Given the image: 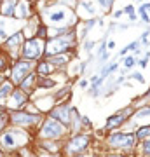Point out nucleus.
<instances>
[{"label": "nucleus", "instance_id": "obj_1", "mask_svg": "<svg viewBox=\"0 0 150 157\" xmlns=\"http://www.w3.org/2000/svg\"><path fill=\"white\" fill-rule=\"evenodd\" d=\"M33 133L17 128V126H12V124L0 133V148L4 150V154H16L23 147L33 145Z\"/></svg>", "mask_w": 150, "mask_h": 157}, {"label": "nucleus", "instance_id": "obj_2", "mask_svg": "<svg viewBox=\"0 0 150 157\" xmlns=\"http://www.w3.org/2000/svg\"><path fill=\"white\" fill-rule=\"evenodd\" d=\"M35 140H60L63 141L65 138L70 136L67 126H63L60 121L52 119L51 115H44L39 129L35 131Z\"/></svg>", "mask_w": 150, "mask_h": 157}, {"label": "nucleus", "instance_id": "obj_3", "mask_svg": "<svg viewBox=\"0 0 150 157\" xmlns=\"http://www.w3.org/2000/svg\"><path fill=\"white\" fill-rule=\"evenodd\" d=\"M93 141L91 133H82L79 131L75 135H70L67 138V141H63V148L61 152L65 154V157H77L82 155L89 150V145Z\"/></svg>", "mask_w": 150, "mask_h": 157}, {"label": "nucleus", "instance_id": "obj_4", "mask_svg": "<svg viewBox=\"0 0 150 157\" xmlns=\"http://www.w3.org/2000/svg\"><path fill=\"white\" fill-rule=\"evenodd\" d=\"M73 37H75V33H73V28H72L68 30L67 33L60 35V37H51V40H45L44 58L70 52L73 49Z\"/></svg>", "mask_w": 150, "mask_h": 157}, {"label": "nucleus", "instance_id": "obj_5", "mask_svg": "<svg viewBox=\"0 0 150 157\" xmlns=\"http://www.w3.org/2000/svg\"><path fill=\"white\" fill-rule=\"evenodd\" d=\"M44 115H37V113H30L26 110H12L9 112V121H11L12 126H17V128H23L33 133L39 129L40 122H42Z\"/></svg>", "mask_w": 150, "mask_h": 157}, {"label": "nucleus", "instance_id": "obj_6", "mask_svg": "<svg viewBox=\"0 0 150 157\" xmlns=\"http://www.w3.org/2000/svg\"><path fill=\"white\" fill-rule=\"evenodd\" d=\"M44 49H45V40L39 37H30L25 39L21 49H19V58L30 59V61H39L44 58Z\"/></svg>", "mask_w": 150, "mask_h": 157}, {"label": "nucleus", "instance_id": "obj_7", "mask_svg": "<svg viewBox=\"0 0 150 157\" xmlns=\"http://www.w3.org/2000/svg\"><path fill=\"white\" fill-rule=\"evenodd\" d=\"M35 67H37V61H30V59L17 58V59L12 61V67L9 70V80L14 86H19L23 78L28 77L32 72H35Z\"/></svg>", "mask_w": 150, "mask_h": 157}, {"label": "nucleus", "instance_id": "obj_8", "mask_svg": "<svg viewBox=\"0 0 150 157\" xmlns=\"http://www.w3.org/2000/svg\"><path fill=\"white\" fill-rule=\"evenodd\" d=\"M136 141H138L136 135L115 131V133L108 135V138L105 140V143L110 147V148H115V150H131V148H134Z\"/></svg>", "mask_w": 150, "mask_h": 157}, {"label": "nucleus", "instance_id": "obj_9", "mask_svg": "<svg viewBox=\"0 0 150 157\" xmlns=\"http://www.w3.org/2000/svg\"><path fill=\"white\" fill-rule=\"evenodd\" d=\"M30 101H32V96L28 94V93H25L23 89H19V87L16 86L14 91L11 93V96H9V100L6 101V110L7 112H12V110H23Z\"/></svg>", "mask_w": 150, "mask_h": 157}, {"label": "nucleus", "instance_id": "obj_10", "mask_svg": "<svg viewBox=\"0 0 150 157\" xmlns=\"http://www.w3.org/2000/svg\"><path fill=\"white\" fill-rule=\"evenodd\" d=\"M25 39H26V37H25V33H23V30H19V32H16V33L9 35V37L2 42V49L7 51V52L12 56V59H17V58H19V49H21Z\"/></svg>", "mask_w": 150, "mask_h": 157}, {"label": "nucleus", "instance_id": "obj_11", "mask_svg": "<svg viewBox=\"0 0 150 157\" xmlns=\"http://www.w3.org/2000/svg\"><path fill=\"white\" fill-rule=\"evenodd\" d=\"M70 112H72V105L70 103H58V105H54L51 108L47 115H51L56 121H60L63 126L68 128L70 126Z\"/></svg>", "mask_w": 150, "mask_h": 157}, {"label": "nucleus", "instance_id": "obj_12", "mask_svg": "<svg viewBox=\"0 0 150 157\" xmlns=\"http://www.w3.org/2000/svg\"><path fill=\"white\" fill-rule=\"evenodd\" d=\"M32 101H33L35 107L39 108V110L44 113V115H47V113H49V110L56 105V100H54V96H52V94L32 96Z\"/></svg>", "mask_w": 150, "mask_h": 157}, {"label": "nucleus", "instance_id": "obj_13", "mask_svg": "<svg viewBox=\"0 0 150 157\" xmlns=\"http://www.w3.org/2000/svg\"><path fill=\"white\" fill-rule=\"evenodd\" d=\"M32 16H33V12H32L30 4H28L26 0H17L16 11H14V17L19 19V21H26V19H30Z\"/></svg>", "mask_w": 150, "mask_h": 157}, {"label": "nucleus", "instance_id": "obj_14", "mask_svg": "<svg viewBox=\"0 0 150 157\" xmlns=\"http://www.w3.org/2000/svg\"><path fill=\"white\" fill-rule=\"evenodd\" d=\"M126 121H128V117H126V115H122L121 112H117V113H113V115H110V117L106 119V122H105V126H103V129H105V133H106V131H113V129L121 128Z\"/></svg>", "mask_w": 150, "mask_h": 157}, {"label": "nucleus", "instance_id": "obj_15", "mask_svg": "<svg viewBox=\"0 0 150 157\" xmlns=\"http://www.w3.org/2000/svg\"><path fill=\"white\" fill-rule=\"evenodd\" d=\"M37 77H39V75H37L35 72H32L30 75H28V77L23 78V80H21V84L17 86V87H19V89H23L25 93H28L30 96H33L35 87H37Z\"/></svg>", "mask_w": 150, "mask_h": 157}, {"label": "nucleus", "instance_id": "obj_16", "mask_svg": "<svg viewBox=\"0 0 150 157\" xmlns=\"http://www.w3.org/2000/svg\"><path fill=\"white\" fill-rule=\"evenodd\" d=\"M79 19L80 17H94V14H96V7H94V4H93V0H80L79 2Z\"/></svg>", "mask_w": 150, "mask_h": 157}, {"label": "nucleus", "instance_id": "obj_17", "mask_svg": "<svg viewBox=\"0 0 150 157\" xmlns=\"http://www.w3.org/2000/svg\"><path fill=\"white\" fill-rule=\"evenodd\" d=\"M54 72H58L56 70V67L54 65H51L47 59H39L37 61V67H35V73L39 75V77H49V75H52Z\"/></svg>", "mask_w": 150, "mask_h": 157}, {"label": "nucleus", "instance_id": "obj_18", "mask_svg": "<svg viewBox=\"0 0 150 157\" xmlns=\"http://www.w3.org/2000/svg\"><path fill=\"white\" fill-rule=\"evenodd\" d=\"M14 87H16V86L9 80V77H4L2 84H0V105H2V107H6V101L9 100V96H11V93L14 91Z\"/></svg>", "mask_w": 150, "mask_h": 157}, {"label": "nucleus", "instance_id": "obj_19", "mask_svg": "<svg viewBox=\"0 0 150 157\" xmlns=\"http://www.w3.org/2000/svg\"><path fill=\"white\" fill-rule=\"evenodd\" d=\"M17 0H2L0 2V16L2 17H14Z\"/></svg>", "mask_w": 150, "mask_h": 157}, {"label": "nucleus", "instance_id": "obj_20", "mask_svg": "<svg viewBox=\"0 0 150 157\" xmlns=\"http://www.w3.org/2000/svg\"><path fill=\"white\" fill-rule=\"evenodd\" d=\"M47 61L51 63V65H54L56 70H60V68L63 67H67L68 63H70V59H72V56L68 54V52H63V54H56V56H49V58H45Z\"/></svg>", "mask_w": 150, "mask_h": 157}, {"label": "nucleus", "instance_id": "obj_21", "mask_svg": "<svg viewBox=\"0 0 150 157\" xmlns=\"http://www.w3.org/2000/svg\"><path fill=\"white\" fill-rule=\"evenodd\" d=\"M12 61H14V59H12L11 54L0 47V75L9 73V70H11V67H12Z\"/></svg>", "mask_w": 150, "mask_h": 157}, {"label": "nucleus", "instance_id": "obj_22", "mask_svg": "<svg viewBox=\"0 0 150 157\" xmlns=\"http://www.w3.org/2000/svg\"><path fill=\"white\" fill-rule=\"evenodd\" d=\"M56 86H58V80L51 78V75L49 77H37V87H35V91H51V89H54Z\"/></svg>", "mask_w": 150, "mask_h": 157}, {"label": "nucleus", "instance_id": "obj_23", "mask_svg": "<svg viewBox=\"0 0 150 157\" xmlns=\"http://www.w3.org/2000/svg\"><path fill=\"white\" fill-rule=\"evenodd\" d=\"M16 154H17V157H40L39 152H37V148H35V145L23 147L21 150H17Z\"/></svg>", "mask_w": 150, "mask_h": 157}, {"label": "nucleus", "instance_id": "obj_24", "mask_svg": "<svg viewBox=\"0 0 150 157\" xmlns=\"http://www.w3.org/2000/svg\"><path fill=\"white\" fill-rule=\"evenodd\" d=\"M11 126V121H9V112L7 110H0V133L6 128Z\"/></svg>", "mask_w": 150, "mask_h": 157}, {"label": "nucleus", "instance_id": "obj_25", "mask_svg": "<svg viewBox=\"0 0 150 157\" xmlns=\"http://www.w3.org/2000/svg\"><path fill=\"white\" fill-rule=\"evenodd\" d=\"M94 25H96V19H94V17L87 19V21H86V25H84V30H82V35H80V39H86L89 32L94 28Z\"/></svg>", "mask_w": 150, "mask_h": 157}, {"label": "nucleus", "instance_id": "obj_26", "mask_svg": "<svg viewBox=\"0 0 150 157\" xmlns=\"http://www.w3.org/2000/svg\"><path fill=\"white\" fill-rule=\"evenodd\" d=\"M150 136V128L148 126H143V128H140L138 131H136V138L138 140H147Z\"/></svg>", "mask_w": 150, "mask_h": 157}, {"label": "nucleus", "instance_id": "obj_27", "mask_svg": "<svg viewBox=\"0 0 150 157\" xmlns=\"http://www.w3.org/2000/svg\"><path fill=\"white\" fill-rule=\"evenodd\" d=\"M148 115H150V107H143V108H140L138 112H134L136 119H143V117H148Z\"/></svg>", "mask_w": 150, "mask_h": 157}, {"label": "nucleus", "instance_id": "obj_28", "mask_svg": "<svg viewBox=\"0 0 150 157\" xmlns=\"http://www.w3.org/2000/svg\"><path fill=\"white\" fill-rule=\"evenodd\" d=\"M98 4L101 6V9L105 12H108L112 9V6H113V0H98Z\"/></svg>", "mask_w": 150, "mask_h": 157}, {"label": "nucleus", "instance_id": "obj_29", "mask_svg": "<svg viewBox=\"0 0 150 157\" xmlns=\"http://www.w3.org/2000/svg\"><path fill=\"white\" fill-rule=\"evenodd\" d=\"M134 56H128V58H124V68L126 70H129V68H133L134 67Z\"/></svg>", "mask_w": 150, "mask_h": 157}, {"label": "nucleus", "instance_id": "obj_30", "mask_svg": "<svg viewBox=\"0 0 150 157\" xmlns=\"http://www.w3.org/2000/svg\"><path fill=\"white\" fill-rule=\"evenodd\" d=\"M80 124H82V128H87V129L93 128V124H91L89 117H86V115H82V119H80Z\"/></svg>", "mask_w": 150, "mask_h": 157}, {"label": "nucleus", "instance_id": "obj_31", "mask_svg": "<svg viewBox=\"0 0 150 157\" xmlns=\"http://www.w3.org/2000/svg\"><path fill=\"white\" fill-rule=\"evenodd\" d=\"M129 78H133V80H136V82H141V84H143L145 82V78H143V75H141V73L140 72H134L133 75H131V77Z\"/></svg>", "mask_w": 150, "mask_h": 157}, {"label": "nucleus", "instance_id": "obj_32", "mask_svg": "<svg viewBox=\"0 0 150 157\" xmlns=\"http://www.w3.org/2000/svg\"><path fill=\"white\" fill-rule=\"evenodd\" d=\"M143 154L147 157H150V140H145L143 141Z\"/></svg>", "mask_w": 150, "mask_h": 157}, {"label": "nucleus", "instance_id": "obj_33", "mask_svg": "<svg viewBox=\"0 0 150 157\" xmlns=\"http://www.w3.org/2000/svg\"><path fill=\"white\" fill-rule=\"evenodd\" d=\"M94 45H96V42H94V40H87V42L84 44V49L87 51V52H91V49H93Z\"/></svg>", "mask_w": 150, "mask_h": 157}, {"label": "nucleus", "instance_id": "obj_34", "mask_svg": "<svg viewBox=\"0 0 150 157\" xmlns=\"http://www.w3.org/2000/svg\"><path fill=\"white\" fill-rule=\"evenodd\" d=\"M108 58H110V52H108V51H103V52L100 54V63H105Z\"/></svg>", "mask_w": 150, "mask_h": 157}, {"label": "nucleus", "instance_id": "obj_35", "mask_svg": "<svg viewBox=\"0 0 150 157\" xmlns=\"http://www.w3.org/2000/svg\"><path fill=\"white\" fill-rule=\"evenodd\" d=\"M148 11H150V2H148V4H143V6L138 9L140 14H145V12H148Z\"/></svg>", "mask_w": 150, "mask_h": 157}, {"label": "nucleus", "instance_id": "obj_36", "mask_svg": "<svg viewBox=\"0 0 150 157\" xmlns=\"http://www.w3.org/2000/svg\"><path fill=\"white\" fill-rule=\"evenodd\" d=\"M124 14H129V16H131V14H134V7L133 6H128L126 9H124Z\"/></svg>", "mask_w": 150, "mask_h": 157}, {"label": "nucleus", "instance_id": "obj_37", "mask_svg": "<svg viewBox=\"0 0 150 157\" xmlns=\"http://www.w3.org/2000/svg\"><path fill=\"white\" fill-rule=\"evenodd\" d=\"M87 86H89V82H87V80H80V82H79V87H82V89H86Z\"/></svg>", "mask_w": 150, "mask_h": 157}, {"label": "nucleus", "instance_id": "obj_38", "mask_svg": "<svg viewBox=\"0 0 150 157\" xmlns=\"http://www.w3.org/2000/svg\"><path fill=\"white\" fill-rule=\"evenodd\" d=\"M141 16V19H143L145 23H150V17H148V12H145V14H140Z\"/></svg>", "mask_w": 150, "mask_h": 157}, {"label": "nucleus", "instance_id": "obj_39", "mask_svg": "<svg viewBox=\"0 0 150 157\" xmlns=\"http://www.w3.org/2000/svg\"><path fill=\"white\" fill-rule=\"evenodd\" d=\"M106 47H108V49H113V47H115V42H113V40H110V42L106 44Z\"/></svg>", "mask_w": 150, "mask_h": 157}, {"label": "nucleus", "instance_id": "obj_40", "mask_svg": "<svg viewBox=\"0 0 150 157\" xmlns=\"http://www.w3.org/2000/svg\"><path fill=\"white\" fill-rule=\"evenodd\" d=\"M122 14H124V11H117L115 14H113V16H115V17H121V16H122Z\"/></svg>", "mask_w": 150, "mask_h": 157}, {"label": "nucleus", "instance_id": "obj_41", "mask_svg": "<svg viewBox=\"0 0 150 157\" xmlns=\"http://www.w3.org/2000/svg\"><path fill=\"white\" fill-rule=\"evenodd\" d=\"M106 157H124V155H121V154H108Z\"/></svg>", "mask_w": 150, "mask_h": 157}, {"label": "nucleus", "instance_id": "obj_42", "mask_svg": "<svg viewBox=\"0 0 150 157\" xmlns=\"http://www.w3.org/2000/svg\"><path fill=\"white\" fill-rule=\"evenodd\" d=\"M4 157H17V154H6Z\"/></svg>", "mask_w": 150, "mask_h": 157}, {"label": "nucleus", "instance_id": "obj_43", "mask_svg": "<svg viewBox=\"0 0 150 157\" xmlns=\"http://www.w3.org/2000/svg\"><path fill=\"white\" fill-rule=\"evenodd\" d=\"M6 155V154H4V150H2V148H0V157H4Z\"/></svg>", "mask_w": 150, "mask_h": 157}, {"label": "nucleus", "instance_id": "obj_44", "mask_svg": "<svg viewBox=\"0 0 150 157\" xmlns=\"http://www.w3.org/2000/svg\"><path fill=\"white\" fill-rule=\"evenodd\" d=\"M77 157H89V155H87V152H86V154H82V155H77Z\"/></svg>", "mask_w": 150, "mask_h": 157}, {"label": "nucleus", "instance_id": "obj_45", "mask_svg": "<svg viewBox=\"0 0 150 157\" xmlns=\"http://www.w3.org/2000/svg\"><path fill=\"white\" fill-rule=\"evenodd\" d=\"M2 80H4V75H0V84H2Z\"/></svg>", "mask_w": 150, "mask_h": 157}, {"label": "nucleus", "instance_id": "obj_46", "mask_svg": "<svg viewBox=\"0 0 150 157\" xmlns=\"http://www.w3.org/2000/svg\"><path fill=\"white\" fill-rule=\"evenodd\" d=\"M0 110H6V107H2V105H0Z\"/></svg>", "mask_w": 150, "mask_h": 157}, {"label": "nucleus", "instance_id": "obj_47", "mask_svg": "<svg viewBox=\"0 0 150 157\" xmlns=\"http://www.w3.org/2000/svg\"><path fill=\"white\" fill-rule=\"evenodd\" d=\"M140 2H145V0H140Z\"/></svg>", "mask_w": 150, "mask_h": 157}]
</instances>
